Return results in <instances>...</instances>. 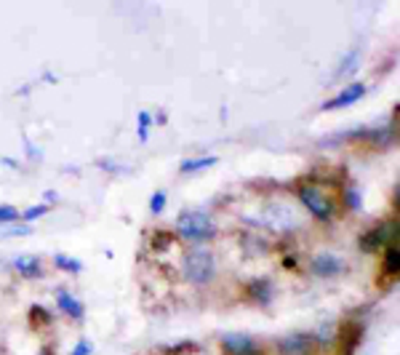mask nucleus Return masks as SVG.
<instances>
[{
    "label": "nucleus",
    "instance_id": "b1692460",
    "mask_svg": "<svg viewBox=\"0 0 400 355\" xmlns=\"http://www.w3.org/2000/svg\"><path fill=\"white\" fill-rule=\"evenodd\" d=\"M165 203H168V198H165V190H158V193H152L149 198V214L152 217H161L165 211Z\"/></svg>",
    "mask_w": 400,
    "mask_h": 355
},
{
    "label": "nucleus",
    "instance_id": "f03ea898",
    "mask_svg": "<svg viewBox=\"0 0 400 355\" xmlns=\"http://www.w3.org/2000/svg\"><path fill=\"white\" fill-rule=\"evenodd\" d=\"M297 201L318 222H334L339 214V203H336L334 193L318 182H302L297 187Z\"/></svg>",
    "mask_w": 400,
    "mask_h": 355
},
{
    "label": "nucleus",
    "instance_id": "2eb2a0df",
    "mask_svg": "<svg viewBox=\"0 0 400 355\" xmlns=\"http://www.w3.org/2000/svg\"><path fill=\"white\" fill-rule=\"evenodd\" d=\"M398 273H400L398 243H390L385 252H382V275L385 278H398Z\"/></svg>",
    "mask_w": 400,
    "mask_h": 355
},
{
    "label": "nucleus",
    "instance_id": "a878e982",
    "mask_svg": "<svg viewBox=\"0 0 400 355\" xmlns=\"http://www.w3.org/2000/svg\"><path fill=\"white\" fill-rule=\"evenodd\" d=\"M91 353H94V345H91V340H80L73 347V353H70V355H91Z\"/></svg>",
    "mask_w": 400,
    "mask_h": 355
},
{
    "label": "nucleus",
    "instance_id": "9d476101",
    "mask_svg": "<svg viewBox=\"0 0 400 355\" xmlns=\"http://www.w3.org/2000/svg\"><path fill=\"white\" fill-rule=\"evenodd\" d=\"M363 340V324L357 321H347V324H339V331H336V345L341 347V355H353L357 350V345Z\"/></svg>",
    "mask_w": 400,
    "mask_h": 355
},
{
    "label": "nucleus",
    "instance_id": "f3484780",
    "mask_svg": "<svg viewBox=\"0 0 400 355\" xmlns=\"http://www.w3.org/2000/svg\"><path fill=\"white\" fill-rule=\"evenodd\" d=\"M341 206L347 208V211H353V214L363 211V195H360V190H357L355 184H344L341 187Z\"/></svg>",
    "mask_w": 400,
    "mask_h": 355
},
{
    "label": "nucleus",
    "instance_id": "423d86ee",
    "mask_svg": "<svg viewBox=\"0 0 400 355\" xmlns=\"http://www.w3.org/2000/svg\"><path fill=\"white\" fill-rule=\"evenodd\" d=\"M219 345L224 355H265V347L259 345V340L246 331H227L222 334Z\"/></svg>",
    "mask_w": 400,
    "mask_h": 355
},
{
    "label": "nucleus",
    "instance_id": "0eeeda50",
    "mask_svg": "<svg viewBox=\"0 0 400 355\" xmlns=\"http://www.w3.org/2000/svg\"><path fill=\"white\" fill-rule=\"evenodd\" d=\"M350 265L334 252H320L310 259V273L315 278H336V275H344Z\"/></svg>",
    "mask_w": 400,
    "mask_h": 355
},
{
    "label": "nucleus",
    "instance_id": "6e6552de",
    "mask_svg": "<svg viewBox=\"0 0 400 355\" xmlns=\"http://www.w3.org/2000/svg\"><path fill=\"white\" fill-rule=\"evenodd\" d=\"M275 350L278 355H315L318 347L312 340V331H291L275 342Z\"/></svg>",
    "mask_w": 400,
    "mask_h": 355
},
{
    "label": "nucleus",
    "instance_id": "a211bd4d",
    "mask_svg": "<svg viewBox=\"0 0 400 355\" xmlns=\"http://www.w3.org/2000/svg\"><path fill=\"white\" fill-rule=\"evenodd\" d=\"M54 267L61 270V273H70V275L83 273V262L75 259V256H67V254H54Z\"/></svg>",
    "mask_w": 400,
    "mask_h": 355
},
{
    "label": "nucleus",
    "instance_id": "f257e3e1",
    "mask_svg": "<svg viewBox=\"0 0 400 355\" xmlns=\"http://www.w3.org/2000/svg\"><path fill=\"white\" fill-rule=\"evenodd\" d=\"M256 224L269 230L272 236H291L302 230V214L288 201H267L259 208Z\"/></svg>",
    "mask_w": 400,
    "mask_h": 355
},
{
    "label": "nucleus",
    "instance_id": "cd10ccee",
    "mask_svg": "<svg viewBox=\"0 0 400 355\" xmlns=\"http://www.w3.org/2000/svg\"><path fill=\"white\" fill-rule=\"evenodd\" d=\"M0 163H3V166H8V168H19V163H16L14 158H0Z\"/></svg>",
    "mask_w": 400,
    "mask_h": 355
},
{
    "label": "nucleus",
    "instance_id": "5701e85b",
    "mask_svg": "<svg viewBox=\"0 0 400 355\" xmlns=\"http://www.w3.org/2000/svg\"><path fill=\"white\" fill-rule=\"evenodd\" d=\"M357 61H360V48H353L344 59H341V67L336 70V78H341V75H350L353 70L357 67Z\"/></svg>",
    "mask_w": 400,
    "mask_h": 355
},
{
    "label": "nucleus",
    "instance_id": "ddd939ff",
    "mask_svg": "<svg viewBox=\"0 0 400 355\" xmlns=\"http://www.w3.org/2000/svg\"><path fill=\"white\" fill-rule=\"evenodd\" d=\"M246 296L251 299L253 305L267 307V305L272 302V296H275V286H272L269 278H253V281H249V286H246Z\"/></svg>",
    "mask_w": 400,
    "mask_h": 355
},
{
    "label": "nucleus",
    "instance_id": "412c9836",
    "mask_svg": "<svg viewBox=\"0 0 400 355\" xmlns=\"http://www.w3.org/2000/svg\"><path fill=\"white\" fill-rule=\"evenodd\" d=\"M45 214H48V206H45V203H38V206H30V208H24V211H19V222L32 224V222H38L40 217H45Z\"/></svg>",
    "mask_w": 400,
    "mask_h": 355
},
{
    "label": "nucleus",
    "instance_id": "7ed1b4c3",
    "mask_svg": "<svg viewBox=\"0 0 400 355\" xmlns=\"http://www.w3.org/2000/svg\"><path fill=\"white\" fill-rule=\"evenodd\" d=\"M182 275L190 286H211L216 278V256L206 246H193L182 256Z\"/></svg>",
    "mask_w": 400,
    "mask_h": 355
},
{
    "label": "nucleus",
    "instance_id": "9b49d317",
    "mask_svg": "<svg viewBox=\"0 0 400 355\" xmlns=\"http://www.w3.org/2000/svg\"><path fill=\"white\" fill-rule=\"evenodd\" d=\"M11 267H14L19 278H27V281H40L43 278V259L35 256V254H19V256H14Z\"/></svg>",
    "mask_w": 400,
    "mask_h": 355
},
{
    "label": "nucleus",
    "instance_id": "393cba45",
    "mask_svg": "<svg viewBox=\"0 0 400 355\" xmlns=\"http://www.w3.org/2000/svg\"><path fill=\"white\" fill-rule=\"evenodd\" d=\"M19 222V208L11 203H0V224H11Z\"/></svg>",
    "mask_w": 400,
    "mask_h": 355
},
{
    "label": "nucleus",
    "instance_id": "1a4fd4ad",
    "mask_svg": "<svg viewBox=\"0 0 400 355\" xmlns=\"http://www.w3.org/2000/svg\"><path fill=\"white\" fill-rule=\"evenodd\" d=\"M366 94H369V86H366V83H360V80H357V83H347V86H344L336 96H331L328 102L320 104V110H323V113H334V110L353 107V104L360 102Z\"/></svg>",
    "mask_w": 400,
    "mask_h": 355
},
{
    "label": "nucleus",
    "instance_id": "6ab92c4d",
    "mask_svg": "<svg viewBox=\"0 0 400 355\" xmlns=\"http://www.w3.org/2000/svg\"><path fill=\"white\" fill-rule=\"evenodd\" d=\"M27 236H32V224L24 222L0 224V238H27Z\"/></svg>",
    "mask_w": 400,
    "mask_h": 355
},
{
    "label": "nucleus",
    "instance_id": "bb28decb",
    "mask_svg": "<svg viewBox=\"0 0 400 355\" xmlns=\"http://www.w3.org/2000/svg\"><path fill=\"white\" fill-rule=\"evenodd\" d=\"M24 152H27V155H30L32 161H40V150L35 147V145H32L30 139H24Z\"/></svg>",
    "mask_w": 400,
    "mask_h": 355
},
{
    "label": "nucleus",
    "instance_id": "39448f33",
    "mask_svg": "<svg viewBox=\"0 0 400 355\" xmlns=\"http://www.w3.org/2000/svg\"><path fill=\"white\" fill-rule=\"evenodd\" d=\"M390 243H398V217L392 219H385V222L373 224L371 230H366L357 246L363 254H376V252H385Z\"/></svg>",
    "mask_w": 400,
    "mask_h": 355
},
{
    "label": "nucleus",
    "instance_id": "4be33fe9",
    "mask_svg": "<svg viewBox=\"0 0 400 355\" xmlns=\"http://www.w3.org/2000/svg\"><path fill=\"white\" fill-rule=\"evenodd\" d=\"M149 129H152V115H149L147 110H142V113L136 115V133H139V142H147Z\"/></svg>",
    "mask_w": 400,
    "mask_h": 355
},
{
    "label": "nucleus",
    "instance_id": "aec40b11",
    "mask_svg": "<svg viewBox=\"0 0 400 355\" xmlns=\"http://www.w3.org/2000/svg\"><path fill=\"white\" fill-rule=\"evenodd\" d=\"M51 321H54V315L45 310V307H40V305H32L30 307V324L35 326V328L51 326Z\"/></svg>",
    "mask_w": 400,
    "mask_h": 355
},
{
    "label": "nucleus",
    "instance_id": "20e7f679",
    "mask_svg": "<svg viewBox=\"0 0 400 355\" xmlns=\"http://www.w3.org/2000/svg\"><path fill=\"white\" fill-rule=\"evenodd\" d=\"M177 236L182 240H190L195 246L208 243L219 236V227L214 222V217L208 211H182L177 217Z\"/></svg>",
    "mask_w": 400,
    "mask_h": 355
},
{
    "label": "nucleus",
    "instance_id": "f8f14e48",
    "mask_svg": "<svg viewBox=\"0 0 400 355\" xmlns=\"http://www.w3.org/2000/svg\"><path fill=\"white\" fill-rule=\"evenodd\" d=\"M57 307H59L61 315H67L75 324H80V321L86 318V305H83L73 291H67V289H59V291H57Z\"/></svg>",
    "mask_w": 400,
    "mask_h": 355
},
{
    "label": "nucleus",
    "instance_id": "dca6fc26",
    "mask_svg": "<svg viewBox=\"0 0 400 355\" xmlns=\"http://www.w3.org/2000/svg\"><path fill=\"white\" fill-rule=\"evenodd\" d=\"M336 331H339V324H334V321L320 324L318 331H312L315 347H331V345H336Z\"/></svg>",
    "mask_w": 400,
    "mask_h": 355
},
{
    "label": "nucleus",
    "instance_id": "4468645a",
    "mask_svg": "<svg viewBox=\"0 0 400 355\" xmlns=\"http://www.w3.org/2000/svg\"><path fill=\"white\" fill-rule=\"evenodd\" d=\"M219 163L216 155H200V158H187V161L179 163V174L190 177V174H198V171H206V168H214Z\"/></svg>",
    "mask_w": 400,
    "mask_h": 355
},
{
    "label": "nucleus",
    "instance_id": "c85d7f7f",
    "mask_svg": "<svg viewBox=\"0 0 400 355\" xmlns=\"http://www.w3.org/2000/svg\"><path fill=\"white\" fill-rule=\"evenodd\" d=\"M40 355H54V353H51V350H43V353H40Z\"/></svg>",
    "mask_w": 400,
    "mask_h": 355
}]
</instances>
